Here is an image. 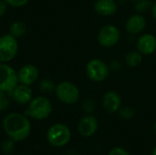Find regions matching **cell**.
<instances>
[{"mask_svg":"<svg viewBox=\"0 0 156 155\" xmlns=\"http://www.w3.org/2000/svg\"><path fill=\"white\" fill-rule=\"evenodd\" d=\"M119 115L123 120H131L135 115V110L133 108H132V107H129V106L120 108Z\"/></svg>","mask_w":156,"mask_h":155,"instance_id":"20","label":"cell"},{"mask_svg":"<svg viewBox=\"0 0 156 155\" xmlns=\"http://www.w3.org/2000/svg\"><path fill=\"white\" fill-rule=\"evenodd\" d=\"M10 105L9 98L6 96V93L0 90V111H4L8 109Z\"/></svg>","mask_w":156,"mask_h":155,"instance_id":"22","label":"cell"},{"mask_svg":"<svg viewBox=\"0 0 156 155\" xmlns=\"http://www.w3.org/2000/svg\"><path fill=\"white\" fill-rule=\"evenodd\" d=\"M3 128L8 138L15 142H21L29 136L31 123L26 114L11 112L4 118Z\"/></svg>","mask_w":156,"mask_h":155,"instance_id":"1","label":"cell"},{"mask_svg":"<svg viewBox=\"0 0 156 155\" xmlns=\"http://www.w3.org/2000/svg\"><path fill=\"white\" fill-rule=\"evenodd\" d=\"M143 61L142 54L139 51H131L125 57V62L130 68L138 67Z\"/></svg>","mask_w":156,"mask_h":155,"instance_id":"17","label":"cell"},{"mask_svg":"<svg viewBox=\"0 0 156 155\" xmlns=\"http://www.w3.org/2000/svg\"><path fill=\"white\" fill-rule=\"evenodd\" d=\"M137 49L144 55L153 54L156 50V37L152 34L141 36L137 41Z\"/></svg>","mask_w":156,"mask_h":155,"instance_id":"13","label":"cell"},{"mask_svg":"<svg viewBox=\"0 0 156 155\" xmlns=\"http://www.w3.org/2000/svg\"><path fill=\"white\" fill-rule=\"evenodd\" d=\"M132 1H138V0H132Z\"/></svg>","mask_w":156,"mask_h":155,"instance_id":"30","label":"cell"},{"mask_svg":"<svg viewBox=\"0 0 156 155\" xmlns=\"http://www.w3.org/2000/svg\"><path fill=\"white\" fill-rule=\"evenodd\" d=\"M16 147L15 144V141H13L12 139H8V140H4L0 145V149L1 152L5 154H10L14 152Z\"/></svg>","mask_w":156,"mask_h":155,"instance_id":"19","label":"cell"},{"mask_svg":"<svg viewBox=\"0 0 156 155\" xmlns=\"http://www.w3.org/2000/svg\"><path fill=\"white\" fill-rule=\"evenodd\" d=\"M86 74L92 81L101 82L108 78L110 74V69L103 60L93 58L90 60L86 66Z\"/></svg>","mask_w":156,"mask_h":155,"instance_id":"6","label":"cell"},{"mask_svg":"<svg viewBox=\"0 0 156 155\" xmlns=\"http://www.w3.org/2000/svg\"><path fill=\"white\" fill-rule=\"evenodd\" d=\"M38 87H39V90L41 92L47 93V94L55 91V89H56V85H55L54 81L50 79H48V78L41 79Z\"/></svg>","mask_w":156,"mask_h":155,"instance_id":"18","label":"cell"},{"mask_svg":"<svg viewBox=\"0 0 156 155\" xmlns=\"http://www.w3.org/2000/svg\"><path fill=\"white\" fill-rule=\"evenodd\" d=\"M122 105V98L115 91H108L103 95L102 106L109 113H114L118 111Z\"/></svg>","mask_w":156,"mask_h":155,"instance_id":"12","label":"cell"},{"mask_svg":"<svg viewBox=\"0 0 156 155\" xmlns=\"http://www.w3.org/2000/svg\"><path fill=\"white\" fill-rule=\"evenodd\" d=\"M94 10L103 16H110L116 13L117 4L115 0H97L94 3Z\"/></svg>","mask_w":156,"mask_h":155,"instance_id":"14","label":"cell"},{"mask_svg":"<svg viewBox=\"0 0 156 155\" xmlns=\"http://www.w3.org/2000/svg\"><path fill=\"white\" fill-rule=\"evenodd\" d=\"M154 131H155V134H156V122H155V123H154Z\"/></svg>","mask_w":156,"mask_h":155,"instance_id":"29","label":"cell"},{"mask_svg":"<svg viewBox=\"0 0 156 155\" xmlns=\"http://www.w3.org/2000/svg\"><path fill=\"white\" fill-rule=\"evenodd\" d=\"M151 10H152V14H153V16H154V19L156 20V2L154 3V4H153Z\"/></svg>","mask_w":156,"mask_h":155,"instance_id":"27","label":"cell"},{"mask_svg":"<svg viewBox=\"0 0 156 155\" xmlns=\"http://www.w3.org/2000/svg\"><path fill=\"white\" fill-rule=\"evenodd\" d=\"M82 110L86 112V113H92L95 111V103L92 100L90 99H87L83 101L82 103Z\"/></svg>","mask_w":156,"mask_h":155,"instance_id":"23","label":"cell"},{"mask_svg":"<svg viewBox=\"0 0 156 155\" xmlns=\"http://www.w3.org/2000/svg\"><path fill=\"white\" fill-rule=\"evenodd\" d=\"M57 99L65 104H75L80 99V90L78 87L70 81H61L55 89Z\"/></svg>","mask_w":156,"mask_h":155,"instance_id":"4","label":"cell"},{"mask_svg":"<svg viewBox=\"0 0 156 155\" xmlns=\"http://www.w3.org/2000/svg\"><path fill=\"white\" fill-rule=\"evenodd\" d=\"M17 85V72L6 63H0V90L9 93Z\"/></svg>","mask_w":156,"mask_h":155,"instance_id":"7","label":"cell"},{"mask_svg":"<svg viewBox=\"0 0 156 155\" xmlns=\"http://www.w3.org/2000/svg\"><path fill=\"white\" fill-rule=\"evenodd\" d=\"M109 155H130V153L124 148H122V147H114V148H112L110 151Z\"/></svg>","mask_w":156,"mask_h":155,"instance_id":"25","label":"cell"},{"mask_svg":"<svg viewBox=\"0 0 156 155\" xmlns=\"http://www.w3.org/2000/svg\"><path fill=\"white\" fill-rule=\"evenodd\" d=\"M152 2L150 0H138L135 4V10L139 13H144L152 8Z\"/></svg>","mask_w":156,"mask_h":155,"instance_id":"21","label":"cell"},{"mask_svg":"<svg viewBox=\"0 0 156 155\" xmlns=\"http://www.w3.org/2000/svg\"><path fill=\"white\" fill-rule=\"evenodd\" d=\"M7 4L4 0H0V17L3 16L7 10Z\"/></svg>","mask_w":156,"mask_h":155,"instance_id":"26","label":"cell"},{"mask_svg":"<svg viewBox=\"0 0 156 155\" xmlns=\"http://www.w3.org/2000/svg\"><path fill=\"white\" fill-rule=\"evenodd\" d=\"M18 51V43L15 37L5 34L0 37V63H7L14 59Z\"/></svg>","mask_w":156,"mask_h":155,"instance_id":"5","label":"cell"},{"mask_svg":"<svg viewBox=\"0 0 156 155\" xmlns=\"http://www.w3.org/2000/svg\"><path fill=\"white\" fill-rule=\"evenodd\" d=\"M146 25V20L145 18L139 14H135L131 16L126 22L125 28L127 32L131 34H138L142 32Z\"/></svg>","mask_w":156,"mask_h":155,"instance_id":"15","label":"cell"},{"mask_svg":"<svg viewBox=\"0 0 156 155\" xmlns=\"http://www.w3.org/2000/svg\"><path fill=\"white\" fill-rule=\"evenodd\" d=\"M99 128L98 120L92 115L83 117L78 123V132L83 137H90L96 133Z\"/></svg>","mask_w":156,"mask_h":155,"instance_id":"10","label":"cell"},{"mask_svg":"<svg viewBox=\"0 0 156 155\" xmlns=\"http://www.w3.org/2000/svg\"><path fill=\"white\" fill-rule=\"evenodd\" d=\"M71 138L69 128L63 123H56L47 132V140L54 147H63L69 143Z\"/></svg>","mask_w":156,"mask_h":155,"instance_id":"3","label":"cell"},{"mask_svg":"<svg viewBox=\"0 0 156 155\" xmlns=\"http://www.w3.org/2000/svg\"><path fill=\"white\" fill-rule=\"evenodd\" d=\"M8 5L13 7H22L26 5L29 0H4Z\"/></svg>","mask_w":156,"mask_h":155,"instance_id":"24","label":"cell"},{"mask_svg":"<svg viewBox=\"0 0 156 155\" xmlns=\"http://www.w3.org/2000/svg\"><path fill=\"white\" fill-rule=\"evenodd\" d=\"M121 37L120 30L113 25H106L101 28L97 39L99 44L104 48H111L115 46Z\"/></svg>","mask_w":156,"mask_h":155,"instance_id":"8","label":"cell"},{"mask_svg":"<svg viewBox=\"0 0 156 155\" xmlns=\"http://www.w3.org/2000/svg\"><path fill=\"white\" fill-rule=\"evenodd\" d=\"M38 78V69L33 64L24 65L17 71V79L18 83L30 86L36 82Z\"/></svg>","mask_w":156,"mask_h":155,"instance_id":"9","label":"cell"},{"mask_svg":"<svg viewBox=\"0 0 156 155\" xmlns=\"http://www.w3.org/2000/svg\"><path fill=\"white\" fill-rule=\"evenodd\" d=\"M152 155H156V146L154 147V151H153V154H152Z\"/></svg>","mask_w":156,"mask_h":155,"instance_id":"28","label":"cell"},{"mask_svg":"<svg viewBox=\"0 0 156 155\" xmlns=\"http://www.w3.org/2000/svg\"><path fill=\"white\" fill-rule=\"evenodd\" d=\"M52 112V104L50 100L44 96H37L32 99L25 111V114L37 121L47 119Z\"/></svg>","mask_w":156,"mask_h":155,"instance_id":"2","label":"cell"},{"mask_svg":"<svg viewBox=\"0 0 156 155\" xmlns=\"http://www.w3.org/2000/svg\"><path fill=\"white\" fill-rule=\"evenodd\" d=\"M12 99L20 105L27 104L31 101L33 92L29 86L18 84L11 92H9Z\"/></svg>","mask_w":156,"mask_h":155,"instance_id":"11","label":"cell"},{"mask_svg":"<svg viewBox=\"0 0 156 155\" xmlns=\"http://www.w3.org/2000/svg\"><path fill=\"white\" fill-rule=\"evenodd\" d=\"M27 32V25L22 21H15L9 27V34L16 38L20 37Z\"/></svg>","mask_w":156,"mask_h":155,"instance_id":"16","label":"cell"}]
</instances>
